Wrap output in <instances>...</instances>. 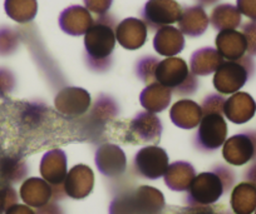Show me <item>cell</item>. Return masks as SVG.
<instances>
[{"mask_svg": "<svg viewBox=\"0 0 256 214\" xmlns=\"http://www.w3.org/2000/svg\"><path fill=\"white\" fill-rule=\"evenodd\" d=\"M252 71L254 63L248 56H242L238 60L226 61L218 68L215 84L221 92L232 93L248 82Z\"/></svg>", "mask_w": 256, "mask_h": 214, "instance_id": "cell-1", "label": "cell"}, {"mask_svg": "<svg viewBox=\"0 0 256 214\" xmlns=\"http://www.w3.org/2000/svg\"><path fill=\"white\" fill-rule=\"evenodd\" d=\"M181 6L174 0H148L144 18L152 28L174 23L181 18Z\"/></svg>", "mask_w": 256, "mask_h": 214, "instance_id": "cell-2", "label": "cell"}, {"mask_svg": "<svg viewBox=\"0 0 256 214\" xmlns=\"http://www.w3.org/2000/svg\"><path fill=\"white\" fill-rule=\"evenodd\" d=\"M86 49L92 58L102 59L110 55L114 48V34L106 24H96L86 34Z\"/></svg>", "mask_w": 256, "mask_h": 214, "instance_id": "cell-3", "label": "cell"}, {"mask_svg": "<svg viewBox=\"0 0 256 214\" xmlns=\"http://www.w3.org/2000/svg\"><path fill=\"white\" fill-rule=\"evenodd\" d=\"M225 156L234 164L256 159V133L246 132L231 138L226 146Z\"/></svg>", "mask_w": 256, "mask_h": 214, "instance_id": "cell-4", "label": "cell"}, {"mask_svg": "<svg viewBox=\"0 0 256 214\" xmlns=\"http://www.w3.org/2000/svg\"><path fill=\"white\" fill-rule=\"evenodd\" d=\"M218 53L228 60H238L248 50V44L242 33L236 30H222L216 38Z\"/></svg>", "mask_w": 256, "mask_h": 214, "instance_id": "cell-5", "label": "cell"}, {"mask_svg": "<svg viewBox=\"0 0 256 214\" xmlns=\"http://www.w3.org/2000/svg\"><path fill=\"white\" fill-rule=\"evenodd\" d=\"M146 25L141 20L130 18L117 26V39L127 49H137L146 40Z\"/></svg>", "mask_w": 256, "mask_h": 214, "instance_id": "cell-6", "label": "cell"}, {"mask_svg": "<svg viewBox=\"0 0 256 214\" xmlns=\"http://www.w3.org/2000/svg\"><path fill=\"white\" fill-rule=\"evenodd\" d=\"M60 28L66 33L72 35H80V34L88 31L92 25V18H90L88 10L82 6H70L62 13Z\"/></svg>", "mask_w": 256, "mask_h": 214, "instance_id": "cell-7", "label": "cell"}, {"mask_svg": "<svg viewBox=\"0 0 256 214\" xmlns=\"http://www.w3.org/2000/svg\"><path fill=\"white\" fill-rule=\"evenodd\" d=\"M184 36L176 28L167 26L158 30L154 36V49L164 55H174L184 48Z\"/></svg>", "mask_w": 256, "mask_h": 214, "instance_id": "cell-8", "label": "cell"}, {"mask_svg": "<svg viewBox=\"0 0 256 214\" xmlns=\"http://www.w3.org/2000/svg\"><path fill=\"white\" fill-rule=\"evenodd\" d=\"M180 20V28L184 34L191 36H196L202 34L206 30L208 24V19L206 16L202 8L194 6V8H187L181 14Z\"/></svg>", "mask_w": 256, "mask_h": 214, "instance_id": "cell-9", "label": "cell"}, {"mask_svg": "<svg viewBox=\"0 0 256 214\" xmlns=\"http://www.w3.org/2000/svg\"><path fill=\"white\" fill-rule=\"evenodd\" d=\"M228 105L230 108L228 110V114L230 119L235 123L248 122L255 114V102L246 93H238L235 97L231 98Z\"/></svg>", "mask_w": 256, "mask_h": 214, "instance_id": "cell-10", "label": "cell"}, {"mask_svg": "<svg viewBox=\"0 0 256 214\" xmlns=\"http://www.w3.org/2000/svg\"><path fill=\"white\" fill-rule=\"evenodd\" d=\"M241 23V13L236 6L222 4L212 13V24L218 30H235Z\"/></svg>", "mask_w": 256, "mask_h": 214, "instance_id": "cell-11", "label": "cell"}, {"mask_svg": "<svg viewBox=\"0 0 256 214\" xmlns=\"http://www.w3.org/2000/svg\"><path fill=\"white\" fill-rule=\"evenodd\" d=\"M222 63V56L215 49L211 48H205L196 51L191 59V65L194 71L201 73V74L215 70Z\"/></svg>", "mask_w": 256, "mask_h": 214, "instance_id": "cell-12", "label": "cell"}, {"mask_svg": "<svg viewBox=\"0 0 256 214\" xmlns=\"http://www.w3.org/2000/svg\"><path fill=\"white\" fill-rule=\"evenodd\" d=\"M6 13L14 20L19 23H26L32 20L36 13V0H6Z\"/></svg>", "mask_w": 256, "mask_h": 214, "instance_id": "cell-13", "label": "cell"}, {"mask_svg": "<svg viewBox=\"0 0 256 214\" xmlns=\"http://www.w3.org/2000/svg\"><path fill=\"white\" fill-rule=\"evenodd\" d=\"M236 212L238 214H251L256 207V186L244 183L236 188Z\"/></svg>", "mask_w": 256, "mask_h": 214, "instance_id": "cell-14", "label": "cell"}, {"mask_svg": "<svg viewBox=\"0 0 256 214\" xmlns=\"http://www.w3.org/2000/svg\"><path fill=\"white\" fill-rule=\"evenodd\" d=\"M244 36L248 44V51L250 55H256V21H251L244 25Z\"/></svg>", "mask_w": 256, "mask_h": 214, "instance_id": "cell-15", "label": "cell"}, {"mask_svg": "<svg viewBox=\"0 0 256 214\" xmlns=\"http://www.w3.org/2000/svg\"><path fill=\"white\" fill-rule=\"evenodd\" d=\"M238 9L241 14L256 21V0H238Z\"/></svg>", "mask_w": 256, "mask_h": 214, "instance_id": "cell-16", "label": "cell"}, {"mask_svg": "<svg viewBox=\"0 0 256 214\" xmlns=\"http://www.w3.org/2000/svg\"><path fill=\"white\" fill-rule=\"evenodd\" d=\"M88 9L97 14H103L110 9L112 0H84Z\"/></svg>", "mask_w": 256, "mask_h": 214, "instance_id": "cell-17", "label": "cell"}, {"mask_svg": "<svg viewBox=\"0 0 256 214\" xmlns=\"http://www.w3.org/2000/svg\"><path fill=\"white\" fill-rule=\"evenodd\" d=\"M202 3H205L206 5H210L211 3H215V1H218V0H201Z\"/></svg>", "mask_w": 256, "mask_h": 214, "instance_id": "cell-18", "label": "cell"}]
</instances>
